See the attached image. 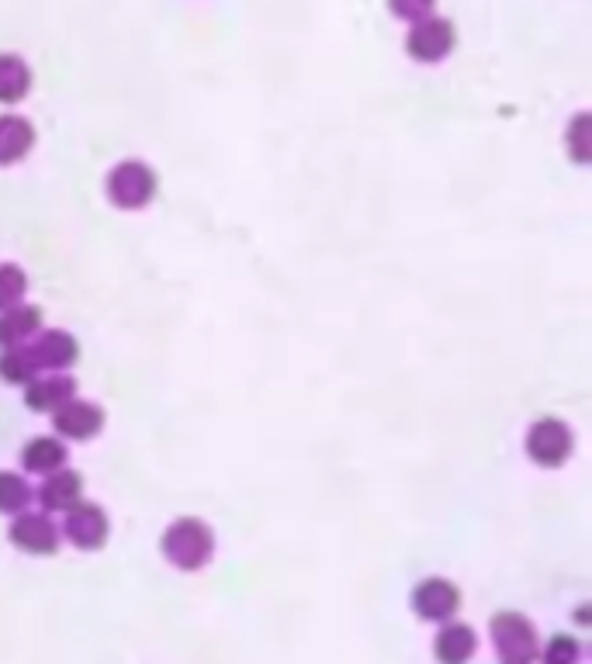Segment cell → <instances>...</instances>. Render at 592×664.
I'll return each instance as SVG.
<instances>
[{
	"instance_id": "16",
	"label": "cell",
	"mask_w": 592,
	"mask_h": 664,
	"mask_svg": "<svg viewBox=\"0 0 592 664\" xmlns=\"http://www.w3.org/2000/svg\"><path fill=\"white\" fill-rule=\"evenodd\" d=\"M21 464H24V471L42 474V478L52 474V471H63L67 468V447L55 437H35V440L24 443Z\"/></svg>"
},
{
	"instance_id": "10",
	"label": "cell",
	"mask_w": 592,
	"mask_h": 664,
	"mask_svg": "<svg viewBox=\"0 0 592 664\" xmlns=\"http://www.w3.org/2000/svg\"><path fill=\"white\" fill-rule=\"evenodd\" d=\"M11 543L28 554H52L60 546V527L42 512H18L11 523Z\"/></svg>"
},
{
	"instance_id": "11",
	"label": "cell",
	"mask_w": 592,
	"mask_h": 664,
	"mask_svg": "<svg viewBox=\"0 0 592 664\" xmlns=\"http://www.w3.org/2000/svg\"><path fill=\"white\" fill-rule=\"evenodd\" d=\"M474 651H478V637H474V630L468 623H458V620L450 623L447 620L437 630L433 654H437L440 664H468L474 657Z\"/></svg>"
},
{
	"instance_id": "8",
	"label": "cell",
	"mask_w": 592,
	"mask_h": 664,
	"mask_svg": "<svg viewBox=\"0 0 592 664\" xmlns=\"http://www.w3.org/2000/svg\"><path fill=\"white\" fill-rule=\"evenodd\" d=\"M28 354H32L35 367L39 370H49V374H60L67 367L76 364L80 357V343L63 333V329H39V336L28 346Z\"/></svg>"
},
{
	"instance_id": "23",
	"label": "cell",
	"mask_w": 592,
	"mask_h": 664,
	"mask_svg": "<svg viewBox=\"0 0 592 664\" xmlns=\"http://www.w3.org/2000/svg\"><path fill=\"white\" fill-rule=\"evenodd\" d=\"M585 129H589V114H579V119L572 122V132H569V146H572V156L579 163L589 160V150H585Z\"/></svg>"
},
{
	"instance_id": "7",
	"label": "cell",
	"mask_w": 592,
	"mask_h": 664,
	"mask_svg": "<svg viewBox=\"0 0 592 664\" xmlns=\"http://www.w3.org/2000/svg\"><path fill=\"white\" fill-rule=\"evenodd\" d=\"M458 605H461V592L447 579H427V582H419L416 592H412V610H416L419 620H427V623L455 620Z\"/></svg>"
},
{
	"instance_id": "15",
	"label": "cell",
	"mask_w": 592,
	"mask_h": 664,
	"mask_svg": "<svg viewBox=\"0 0 592 664\" xmlns=\"http://www.w3.org/2000/svg\"><path fill=\"white\" fill-rule=\"evenodd\" d=\"M35 146V129L21 114H0V166L24 160Z\"/></svg>"
},
{
	"instance_id": "3",
	"label": "cell",
	"mask_w": 592,
	"mask_h": 664,
	"mask_svg": "<svg viewBox=\"0 0 592 664\" xmlns=\"http://www.w3.org/2000/svg\"><path fill=\"white\" fill-rule=\"evenodd\" d=\"M492 647L502 664H533L541 654L538 630L523 613H499L492 616Z\"/></svg>"
},
{
	"instance_id": "17",
	"label": "cell",
	"mask_w": 592,
	"mask_h": 664,
	"mask_svg": "<svg viewBox=\"0 0 592 664\" xmlns=\"http://www.w3.org/2000/svg\"><path fill=\"white\" fill-rule=\"evenodd\" d=\"M32 91V70L21 55H0V104H18Z\"/></svg>"
},
{
	"instance_id": "22",
	"label": "cell",
	"mask_w": 592,
	"mask_h": 664,
	"mask_svg": "<svg viewBox=\"0 0 592 664\" xmlns=\"http://www.w3.org/2000/svg\"><path fill=\"white\" fill-rule=\"evenodd\" d=\"M437 0H388V11L395 18H406V21H419V18H430L433 14Z\"/></svg>"
},
{
	"instance_id": "9",
	"label": "cell",
	"mask_w": 592,
	"mask_h": 664,
	"mask_svg": "<svg viewBox=\"0 0 592 664\" xmlns=\"http://www.w3.org/2000/svg\"><path fill=\"white\" fill-rule=\"evenodd\" d=\"M52 426L67 440H91L104 426V412H101V406H94V401L70 398L52 412Z\"/></svg>"
},
{
	"instance_id": "4",
	"label": "cell",
	"mask_w": 592,
	"mask_h": 664,
	"mask_svg": "<svg viewBox=\"0 0 592 664\" xmlns=\"http://www.w3.org/2000/svg\"><path fill=\"white\" fill-rule=\"evenodd\" d=\"M575 450L572 429L561 419H538L527 429V457L541 468H561Z\"/></svg>"
},
{
	"instance_id": "5",
	"label": "cell",
	"mask_w": 592,
	"mask_h": 664,
	"mask_svg": "<svg viewBox=\"0 0 592 664\" xmlns=\"http://www.w3.org/2000/svg\"><path fill=\"white\" fill-rule=\"evenodd\" d=\"M406 49L419 63H440L443 55L455 49V24H450L447 18H437V14L419 18L409 28Z\"/></svg>"
},
{
	"instance_id": "21",
	"label": "cell",
	"mask_w": 592,
	"mask_h": 664,
	"mask_svg": "<svg viewBox=\"0 0 592 664\" xmlns=\"http://www.w3.org/2000/svg\"><path fill=\"white\" fill-rule=\"evenodd\" d=\"M582 651H579V641L575 637H565V633H558V637L548 641L544 647V664H579Z\"/></svg>"
},
{
	"instance_id": "1",
	"label": "cell",
	"mask_w": 592,
	"mask_h": 664,
	"mask_svg": "<svg viewBox=\"0 0 592 664\" xmlns=\"http://www.w3.org/2000/svg\"><path fill=\"white\" fill-rule=\"evenodd\" d=\"M160 546H163V558L171 561L177 571H202L215 554V537H212L205 519L181 515L166 527Z\"/></svg>"
},
{
	"instance_id": "2",
	"label": "cell",
	"mask_w": 592,
	"mask_h": 664,
	"mask_svg": "<svg viewBox=\"0 0 592 664\" xmlns=\"http://www.w3.org/2000/svg\"><path fill=\"white\" fill-rule=\"evenodd\" d=\"M108 201L122 212H143L156 197V173L143 160H125L108 173Z\"/></svg>"
},
{
	"instance_id": "18",
	"label": "cell",
	"mask_w": 592,
	"mask_h": 664,
	"mask_svg": "<svg viewBox=\"0 0 592 664\" xmlns=\"http://www.w3.org/2000/svg\"><path fill=\"white\" fill-rule=\"evenodd\" d=\"M0 378L8 385H28L39 378V367L28 354V346H11V350L0 354Z\"/></svg>"
},
{
	"instance_id": "14",
	"label": "cell",
	"mask_w": 592,
	"mask_h": 664,
	"mask_svg": "<svg viewBox=\"0 0 592 664\" xmlns=\"http://www.w3.org/2000/svg\"><path fill=\"white\" fill-rule=\"evenodd\" d=\"M39 502L49 512H70L83 502V478L76 471H52L39 488Z\"/></svg>"
},
{
	"instance_id": "6",
	"label": "cell",
	"mask_w": 592,
	"mask_h": 664,
	"mask_svg": "<svg viewBox=\"0 0 592 664\" xmlns=\"http://www.w3.org/2000/svg\"><path fill=\"white\" fill-rule=\"evenodd\" d=\"M63 515L67 519L60 527V537H67L73 546H80V551H98V546H104V540L111 533V523H108V512L101 505L80 502V505H73Z\"/></svg>"
},
{
	"instance_id": "20",
	"label": "cell",
	"mask_w": 592,
	"mask_h": 664,
	"mask_svg": "<svg viewBox=\"0 0 592 664\" xmlns=\"http://www.w3.org/2000/svg\"><path fill=\"white\" fill-rule=\"evenodd\" d=\"M28 295V277L18 264H0V311L21 305Z\"/></svg>"
},
{
	"instance_id": "13",
	"label": "cell",
	"mask_w": 592,
	"mask_h": 664,
	"mask_svg": "<svg viewBox=\"0 0 592 664\" xmlns=\"http://www.w3.org/2000/svg\"><path fill=\"white\" fill-rule=\"evenodd\" d=\"M42 329V311L35 305H14L8 311H0V350H11V346H24L28 339H35Z\"/></svg>"
},
{
	"instance_id": "19",
	"label": "cell",
	"mask_w": 592,
	"mask_h": 664,
	"mask_svg": "<svg viewBox=\"0 0 592 664\" xmlns=\"http://www.w3.org/2000/svg\"><path fill=\"white\" fill-rule=\"evenodd\" d=\"M28 502H32V488H28V481L14 471H0V512L18 515L28 509Z\"/></svg>"
},
{
	"instance_id": "12",
	"label": "cell",
	"mask_w": 592,
	"mask_h": 664,
	"mask_svg": "<svg viewBox=\"0 0 592 664\" xmlns=\"http://www.w3.org/2000/svg\"><path fill=\"white\" fill-rule=\"evenodd\" d=\"M70 398H76V381L63 378V374H49V378H35L24 385V406L35 412H55Z\"/></svg>"
}]
</instances>
